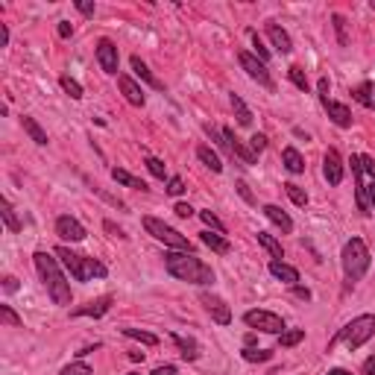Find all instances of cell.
I'll use <instances>...</instances> for the list:
<instances>
[{"instance_id":"obj_50","label":"cell","mask_w":375,"mask_h":375,"mask_svg":"<svg viewBox=\"0 0 375 375\" xmlns=\"http://www.w3.org/2000/svg\"><path fill=\"white\" fill-rule=\"evenodd\" d=\"M59 36H62V39H71V36H74V27H71L68 21H59Z\"/></svg>"},{"instance_id":"obj_60","label":"cell","mask_w":375,"mask_h":375,"mask_svg":"<svg viewBox=\"0 0 375 375\" xmlns=\"http://www.w3.org/2000/svg\"><path fill=\"white\" fill-rule=\"evenodd\" d=\"M129 375H138V372H129Z\"/></svg>"},{"instance_id":"obj_48","label":"cell","mask_w":375,"mask_h":375,"mask_svg":"<svg viewBox=\"0 0 375 375\" xmlns=\"http://www.w3.org/2000/svg\"><path fill=\"white\" fill-rule=\"evenodd\" d=\"M103 229H106V232H109L111 238H126V235H123V229H121V226H115V223H111V220H106V223H103Z\"/></svg>"},{"instance_id":"obj_29","label":"cell","mask_w":375,"mask_h":375,"mask_svg":"<svg viewBox=\"0 0 375 375\" xmlns=\"http://www.w3.org/2000/svg\"><path fill=\"white\" fill-rule=\"evenodd\" d=\"M0 208H4V211H0V214H4L6 229H9V232H21V220L15 217V208H12V203H9V200H4V203H0Z\"/></svg>"},{"instance_id":"obj_59","label":"cell","mask_w":375,"mask_h":375,"mask_svg":"<svg viewBox=\"0 0 375 375\" xmlns=\"http://www.w3.org/2000/svg\"><path fill=\"white\" fill-rule=\"evenodd\" d=\"M369 9H372V12H375V0H372V4H369Z\"/></svg>"},{"instance_id":"obj_43","label":"cell","mask_w":375,"mask_h":375,"mask_svg":"<svg viewBox=\"0 0 375 375\" xmlns=\"http://www.w3.org/2000/svg\"><path fill=\"white\" fill-rule=\"evenodd\" d=\"M250 150L258 156L261 150H267V135H261V132H255L252 138H250Z\"/></svg>"},{"instance_id":"obj_28","label":"cell","mask_w":375,"mask_h":375,"mask_svg":"<svg viewBox=\"0 0 375 375\" xmlns=\"http://www.w3.org/2000/svg\"><path fill=\"white\" fill-rule=\"evenodd\" d=\"M197 156H200L203 165H205V168H211L214 173H220V170H223V161H220V156H217L214 150H211V146H200Z\"/></svg>"},{"instance_id":"obj_31","label":"cell","mask_w":375,"mask_h":375,"mask_svg":"<svg viewBox=\"0 0 375 375\" xmlns=\"http://www.w3.org/2000/svg\"><path fill=\"white\" fill-rule=\"evenodd\" d=\"M240 355H243V361H250V364H264V361H270V357H273L270 349H252V346H247Z\"/></svg>"},{"instance_id":"obj_53","label":"cell","mask_w":375,"mask_h":375,"mask_svg":"<svg viewBox=\"0 0 375 375\" xmlns=\"http://www.w3.org/2000/svg\"><path fill=\"white\" fill-rule=\"evenodd\" d=\"M153 375H176V367H173V364H165V367L153 369Z\"/></svg>"},{"instance_id":"obj_41","label":"cell","mask_w":375,"mask_h":375,"mask_svg":"<svg viewBox=\"0 0 375 375\" xmlns=\"http://www.w3.org/2000/svg\"><path fill=\"white\" fill-rule=\"evenodd\" d=\"M200 217H203V223L208 226V229H214V232H220V235L226 232V226H223V223H220L214 214H211V211H200Z\"/></svg>"},{"instance_id":"obj_34","label":"cell","mask_w":375,"mask_h":375,"mask_svg":"<svg viewBox=\"0 0 375 375\" xmlns=\"http://www.w3.org/2000/svg\"><path fill=\"white\" fill-rule=\"evenodd\" d=\"M59 83H62L64 94H71V100H83V86H79V83H76L74 76H62Z\"/></svg>"},{"instance_id":"obj_47","label":"cell","mask_w":375,"mask_h":375,"mask_svg":"<svg viewBox=\"0 0 375 375\" xmlns=\"http://www.w3.org/2000/svg\"><path fill=\"white\" fill-rule=\"evenodd\" d=\"M361 165H364V173L372 179V182H375V161L369 158V156H361Z\"/></svg>"},{"instance_id":"obj_30","label":"cell","mask_w":375,"mask_h":375,"mask_svg":"<svg viewBox=\"0 0 375 375\" xmlns=\"http://www.w3.org/2000/svg\"><path fill=\"white\" fill-rule=\"evenodd\" d=\"M372 91H375V86H369V83H361L352 94H355V100L361 103V106H367V109H372L375 106V97H372Z\"/></svg>"},{"instance_id":"obj_4","label":"cell","mask_w":375,"mask_h":375,"mask_svg":"<svg viewBox=\"0 0 375 375\" xmlns=\"http://www.w3.org/2000/svg\"><path fill=\"white\" fill-rule=\"evenodd\" d=\"M340 261H343L346 285L355 287L367 275V270H369V250H367V243L361 238H349L343 243V255H340Z\"/></svg>"},{"instance_id":"obj_6","label":"cell","mask_w":375,"mask_h":375,"mask_svg":"<svg viewBox=\"0 0 375 375\" xmlns=\"http://www.w3.org/2000/svg\"><path fill=\"white\" fill-rule=\"evenodd\" d=\"M144 229L146 235H153L156 240H161L165 247L176 250V252H193L191 250V240L182 235V232H176L173 226H168L165 220H158V217H144Z\"/></svg>"},{"instance_id":"obj_56","label":"cell","mask_w":375,"mask_h":375,"mask_svg":"<svg viewBox=\"0 0 375 375\" xmlns=\"http://www.w3.org/2000/svg\"><path fill=\"white\" fill-rule=\"evenodd\" d=\"M367 200H369V208L375 211V182H372V185H367Z\"/></svg>"},{"instance_id":"obj_16","label":"cell","mask_w":375,"mask_h":375,"mask_svg":"<svg viewBox=\"0 0 375 375\" xmlns=\"http://www.w3.org/2000/svg\"><path fill=\"white\" fill-rule=\"evenodd\" d=\"M270 273H273L279 282L290 285V287H296V285H299V270H296V267H290V264H285V261H270Z\"/></svg>"},{"instance_id":"obj_22","label":"cell","mask_w":375,"mask_h":375,"mask_svg":"<svg viewBox=\"0 0 375 375\" xmlns=\"http://www.w3.org/2000/svg\"><path fill=\"white\" fill-rule=\"evenodd\" d=\"M173 343L179 346V352H182L185 361H197V357H200V346H197V340L182 337V334H173Z\"/></svg>"},{"instance_id":"obj_37","label":"cell","mask_w":375,"mask_h":375,"mask_svg":"<svg viewBox=\"0 0 375 375\" xmlns=\"http://www.w3.org/2000/svg\"><path fill=\"white\" fill-rule=\"evenodd\" d=\"M285 191H287V197L293 200V203H296V205H308V193L299 188V185H293V182H287L285 185Z\"/></svg>"},{"instance_id":"obj_38","label":"cell","mask_w":375,"mask_h":375,"mask_svg":"<svg viewBox=\"0 0 375 375\" xmlns=\"http://www.w3.org/2000/svg\"><path fill=\"white\" fill-rule=\"evenodd\" d=\"M59 375H91V367L86 364V361H74V364H68Z\"/></svg>"},{"instance_id":"obj_10","label":"cell","mask_w":375,"mask_h":375,"mask_svg":"<svg viewBox=\"0 0 375 375\" xmlns=\"http://www.w3.org/2000/svg\"><path fill=\"white\" fill-rule=\"evenodd\" d=\"M56 235H59L62 240L79 243V240H86V226L79 223L76 217H71V214H62V217L56 220Z\"/></svg>"},{"instance_id":"obj_51","label":"cell","mask_w":375,"mask_h":375,"mask_svg":"<svg viewBox=\"0 0 375 375\" xmlns=\"http://www.w3.org/2000/svg\"><path fill=\"white\" fill-rule=\"evenodd\" d=\"M4 290L6 293H15V290H18V279H15V275H6V279H4Z\"/></svg>"},{"instance_id":"obj_12","label":"cell","mask_w":375,"mask_h":375,"mask_svg":"<svg viewBox=\"0 0 375 375\" xmlns=\"http://www.w3.org/2000/svg\"><path fill=\"white\" fill-rule=\"evenodd\" d=\"M223 135H226V144H229V153L240 161V165H255L258 161V156L250 150L247 144H243L238 135H235V129H223Z\"/></svg>"},{"instance_id":"obj_15","label":"cell","mask_w":375,"mask_h":375,"mask_svg":"<svg viewBox=\"0 0 375 375\" xmlns=\"http://www.w3.org/2000/svg\"><path fill=\"white\" fill-rule=\"evenodd\" d=\"M111 296H100V299H94V302H88V305H79V308H74V317H103V314H109V308H111Z\"/></svg>"},{"instance_id":"obj_9","label":"cell","mask_w":375,"mask_h":375,"mask_svg":"<svg viewBox=\"0 0 375 375\" xmlns=\"http://www.w3.org/2000/svg\"><path fill=\"white\" fill-rule=\"evenodd\" d=\"M200 302H203V308L211 314V320H214L217 325H229V322H232V308L226 305L220 296H214V293L203 290V293H200Z\"/></svg>"},{"instance_id":"obj_57","label":"cell","mask_w":375,"mask_h":375,"mask_svg":"<svg viewBox=\"0 0 375 375\" xmlns=\"http://www.w3.org/2000/svg\"><path fill=\"white\" fill-rule=\"evenodd\" d=\"M293 290H296L299 299H311V290H308V287H293Z\"/></svg>"},{"instance_id":"obj_49","label":"cell","mask_w":375,"mask_h":375,"mask_svg":"<svg viewBox=\"0 0 375 375\" xmlns=\"http://www.w3.org/2000/svg\"><path fill=\"white\" fill-rule=\"evenodd\" d=\"M238 193H240V197L247 200V203H255V197H252V191H250V185H247V182H238Z\"/></svg>"},{"instance_id":"obj_58","label":"cell","mask_w":375,"mask_h":375,"mask_svg":"<svg viewBox=\"0 0 375 375\" xmlns=\"http://www.w3.org/2000/svg\"><path fill=\"white\" fill-rule=\"evenodd\" d=\"M329 375H352V372H349V369H340V367H337V369H332Z\"/></svg>"},{"instance_id":"obj_42","label":"cell","mask_w":375,"mask_h":375,"mask_svg":"<svg viewBox=\"0 0 375 375\" xmlns=\"http://www.w3.org/2000/svg\"><path fill=\"white\" fill-rule=\"evenodd\" d=\"M252 47H255V53H258V59H261V62H264V64H267V62H270V50H267V47H264V41H261V39H258V32H252Z\"/></svg>"},{"instance_id":"obj_26","label":"cell","mask_w":375,"mask_h":375,"mask_svg":"<svg viewBox=\"0 0 375 375\" xmlns=\"http://www.w3.org/2000/svg\"><path fill=\"white\" fill-rule=\"evenodd\" d=\"M229 103H232V109H235L238 123H240V126H250V123H252V111H250V106L243 103L238 94H232V97H229Z\"/></svg>"},{"instance_id":"obj_52","label":"cell","mask_w":375,"mask_h":375,"mask_svg":"<svg viewBox=\"0 0 375 375\" xmlns=\"http://www.w3.org/2000/svg\"><path fill=\"white\" fill-rule=\"evenodd\" d=\"M361 372H364V375H375V355H372V357H367L364 367H361Z\"/></svg>"},{"instance_id":"obj_32","label":"cell","mask_w":375,"mask_h":375,"mask_svg":"<svg viewBox=\"0 0 375 375\" xmlns=\"http://www.w3.org/2000/svg\"><path fill=\"white\" fill-rule=\"evenodd\" d=\"M302 340H305V332H302V329H287V332H282V334H279V346L290 349V346L302 343Z\"/></svg>"},{"instance_id":"obj_40","label":"cell","mask_w":375,"mask_h":375,"mask_svg":"<svg viewBox=\"0 0 375 375\" xmlns=\"http://www.w3.org/2000/svg\"><path fill=\"white\" fill-rule=\"evenodd\" d=\"M332 24H334V29H337L340 44H349V36H346V18H343V15H332Z\"/></svg>"},{"instance_id":"obj_24","label":"cell","mask_w":375,"mask_h":375,"mask_svg":"<svg viewBox=\"0 0 375 375\" xmlns=\"http://www.w3.org/2000/svg\"><path fill=\"white\" fill-rule=\"evenodd\" d=\"M111 179H115L118 185H126V188H135V191H150V188H146V182H144V179H135L132 173H126V170H121V168H115V170H111Z\"/></svg>"},{"instance_id":"obj_14","label":"cell","mask_w":375,"mask_h":375,"mask_svg":"<svg viewBox=\"0 0 375 375\" xmlns=\"http://www.w3.org/2000/svg\"><path fill=\"white\" fill-rule=\"evenodd\" d=\"M322 176L329 185H340L343 182V161H340V153L337 150H329L322 158Z\"/></svg>"},{"instance_id":"obj_45","label":"cell","mask_w":375,"mask_h":375,"mask_svg":"<svg viewBox=\"0 0 375 375\" xmlns=\"http://www.w3.org/2000/svg\"><path fill=\"white\" fill-rule=\"evenodd\" d=\"M91 191H94V193H100V197H103V200H109V203H111V205H115V208H121V211H126V203H121L118 197H109V193H106L103 188H97V185H94Z\"/></svg>"},{"instance_id":"obj_54","label":"cell","mask_w":375,"mask_h":375,"mask_svg":"<svg viewBox=\"0 0 375 375\" xmlns=\"http://www.w3.org/2000/svg\"><path fill=\"white\" fill-rule=\"evenodd\" d=\"M76 9L83 15H94V4H83V0H76Z\"/></svg>"},{"instance_id":"obj_5","label":"cell","mask_w":375,"mask_h":375,"mask_svg":"<svg viewBox=\"0 0 375 375\" xmlns=\"http://www.w3.org/2000/svg\"><path fill=\"white\" fill-rule=\"evenodd\" d=\"M369 337H375V314H361V317H355L352 322H346L343 329L337 332L334 343H343L349 352H355V349H361Z\"/></svg>"},{"instance_id":"obj_13","label":"cell","mask_w":375,"mask_h":375,"mask_svg":"<svg viewBox=\"0 0 375 375\" xmlns=\"http://www.w3.org/2000/svg\"><path fill=\"white\" fill-rule=\"evenodd\" d=\"M320 103H322L325 115L332 118L334 126H340V129H349V126H352V111H349V106L332 100V97H325V100H320Z\"/></svg>"},{"instance_id":"obj_8","label":"cell","mask_w":375,"mask_h":375,"mask_svg":"<svg viewBox=\"0 0 375 375\" xmlns=\"http://www.w3.org/2000/svg\"><path fill=\"white\" fill-rule=\"evenodd\" d=\"M238 62H240V68L250 74V79H255L261 88H267V91L275 88V86H273V76H270V71H267V64L261 62L258 56H252V53H238Z\"/></svg>"},{"instance_id":"obj_20","label":"cell","mask_w":375,"mask_h":375,"mask_svg":"<svg viewBox=\"0 0 375 375\" xmlns=\"http://www.w3.org/2000/svg\"><path fill=\"white\" fill-rule=\"evenodd\" d=\"M200 240L205 243V247L211 250V252H217V255H226V252H229L232 247H229V240H226L220 232H200Z\"/></svg>"},{"instance_id":"obj_23","label":"cell","mask_w":375,"mask_h":375,"mask_svg":"<svg viewBox=\"0 0 375 375\" xmlns=\"http://www.w3.org/2000/svg\"><path fill=\"white\" fill-rule=\"evenodd\" d=\"M132 71H135V76H141V79H144V83L150 86V88H156V91H161V88H165V86H161L158 79L153 76V71H150V68H146V64L141 62V56H132Z\"/></svg>"},{"instance_id":"obj_1","label":"cell","mask_w":375,"mask_h":375,"mask_svg":"<svg viewBox=\"0 0 375 375\" xmlns=\"http://www.w3.org/2000/svg\"><path fill=\"white\" fill-rule=\"evenodd\" d=\"M32 261H36V270L41 275L47 293H50V299L56 305H62V308H68L71 299H74V293H71V282L64 279V273L59 267V258L50 255V252H36V255H32Z\"/></svg>"},{"instance_id":"obj_7","label":"cell","mask_w":375,"mask_h":375,"mask_svg":"<svg viewBox=\"0 0 375 375\" xmlns=\"http://www.w3.org/2000/svg\"><path fill=\"white\" fill-rule=\"evenodd\" d=\"M243 322L250 325V329H255V332H264V334H282V332H287L285 329V320L279 317V314H273V311H247L243 314Z\"/></svg>"},{"instance_id":"obj_39","label":"cell","mask_w":375,"mask_h":375,"mask_svg":"<svg viewBox=\"0 0 375 375\" xmlns=\"http://www.w3.org/2000/svg\"><path fill=\"white\" fill-rule=\"evenodd\" d=\"M0 317H4L6 325H15V329H21V325H24V320H21L18 314H15L9 305H0Z\"/></svg>"},{"instance_id":"obj_55","label":"cell","mask_w":375,"mask_h":375,"mask_svg":"<svg viewBox=\"0 0 375 375\" xmlns=\"http://www.w3.org/2000/svg\"><path fill=\"white\" fill-rule=\"evenodd\" d=\"M9 44V29H6V24H0V47H6Z\"/></svg>"},{"instance_id":"obj_46","label":"cell","mask_w":375,"mask_h":375,"mask_svg":"<svg viewBox=\"0 0 375 375\" xmlns=\"http://www.w3.org/2000/svg\"><path fill=\"white\" fill-rule=\"evenodd\" d=\"M173 211H176V214H179V217H182V220L193 217V208H191L188 203H176V208H173Z\"/></svg>"},{"instance_id":"obj_17","label":"cell","mask_w":375,"mask_h":375,"mask_svg":"<svg viewBox=\"0 0 375 375\" xmlns=\"http://www.w3.org/2000/svg\"><path fill=\"white\" fill-rule=\"evenodd\" d=\"M118 86H121V91H123V97H126V103H132V106H144L146 103V97H144V91L135 86V79L132 76H118Z\"/></svg>"},{"instance_id":"obj_21","label":"cell","mask_w":375,"mask_h":375,"mask_svg":"<svg viewBox=\"0 0 375 375\" xmlns=\"http://www.w3.org/2000/svg\"><path fill=\"white\" fill-rule=\"evenodd\" d=\"M282 165H285L290 173H305V158L299 156L296 146H285V153H282Z\"/></svg>"},{"instance_id":"obj_36","label":"cell","mask_w":375,"mask_h":375,"mask_svg":"<svg viewBox=\"0 0 375 375\" xmlns=\"http://www.w3.org/2000/svg\"><path fill=\"white\" fill-rule=\"evenodd\" d=\"M146 170H150L156 179H165V176H168V170H165V161H161V158H156V156H146Z\"/></svg>"},{"instance_id":"obj_27","label":"cell","mask_w":375,"mask_h":375,"mask_svg":"<svg viewBox=\"0 0 375 375\" xmlns=\"http://www.w3.org/2000/svg\"><path fill=\"white\" fill-rule=\"evenodd\" d=\"M258 243H261V247H264L275 261H282L285 258V252H282V243L279 240H275L273 235H267V232H258Z\"/></svg>"},{"instance_id":"obj_3","label":"cell","mask_w":375,"mask_h":375,"mask_svg":"<svg viewBox=\"0 0 375 375\" xmlns=\"http://www.w3.org/2000/svg\"><path fill=\"white\" fill-rule=\"evenodd\" d=\"M56 258H59V264L71 273V279L74 282H91V279H106V264H100L97 258H88V255H79V252H74L71 247H56V252H53Z\"/></svg>"},{"instance_id":"obj_25","label":"cell","mask_w":375,"mask_h":375,"mask_svg":"<svg viewBox=\"0 0 375 375\" xmlns=\"http://www.w3.org/2000/svg\"><path fill=\"white\" fill-rule=\"evenodd\" d=\"M21 123H24V132H27L32 141H36L39 146H44V144H47V132L39 126V121H36V118H27V115H24V118H21Z\"/></svg>"},{"instance_id":"obj_19","label":"cell","mask_w":375,"mask_h":375,"mask_svg":"<svg viewBox=\"0 0 375 375\" xmlns=\"http://www.w3.org/2000/svg\"><path fill=\"white\" fill-rule=\"evenodd\" d=\"M264 214H267V220H270V223L279 226V229H282L285 235H290V232H293V220L287 217V211H282L279 205H273V203H270V205H264Z\"/></svg>"},{"instance_id":"obj_44","label":"cell","mask_w":375,"mask_h":375,"mask_svg":"<svg viewBox=\"0 0 375 375\" xmlns=\"http://www.w3.org/2000/svg\"><path fill=\"white\" fill-rule=\"evenodd\" d=\"M182 191H185V182H182V179H179V176H173L170 182H168V193H170V197H179V193H182Z\"/></svg>"},{"instance_id":"obj_35","label":"cell","mask_w":375,"mask_h":375,"mask_svg":"<svg viewBox=\"0 0 375 375\" xmlns=\"http://www.w3.org/2000/svg\"><path fill=\"white\" fill-rule=\"evenodd\" d=\"M287 76H290V83L296 86L299 91H308V76H305V71L299 68V64H290V71H287Z\"/></svg>"},{"instance_id":"obj_18","label":"cell","mask_w":375,"mask_h":375,"mask_svg":"<svg viewBox=\"0 0 375 375\" xmlns=\"http://www.w3.org/2000/svg\"><path fill=\"white\" fill-rule=\"evenodd\" d=\"M267 36H270V41H273V47H275V50H279V53H290L293 50V41H290V36H287V32L279 27V24H267Z\"/></svg>"},{"instance_id":"obj_11","label":"cell","mask_w":375,"mask_h":375,"mask_svg":"<svg viewBox=\"0 0 375 375\" xmlns=\"http://www.w3.org/2000/svg\"><path fill=\"white\" fill-rule=\"evenodd\" d=\"M97 62H100V68H103L106 74H111V76L118 74L121 56H118L115 41H109V39H100V41H97Z\"/></svg>"},{"instance_id":"obj_33","label":"cell","mask_w":375,"mask_h":375,"mask_svg":"<svg viewBox=\"0 0 375 375\" xmlns=\"http://www.w3.org/2000/svg\"><path fill=\"white\" fill-rule=\"evenodd\" d=\"M123 334H126L129 340H138V343H144V346H156V343H158V337H156V334L141 332V329H123Z\"/></svg>"},{"instance_id":"obj_2","label":"cell","mask_w":375,"mask_h":375,"mask_svg":"<svg viewBox=\"0 0 375 375\" xmlns=\"http://www.w3.org/2000/svg\"><path fill=\"white\" fill-rule=\"evenodd\" d=\"M165 267L173 279L188 282V285H211L214 282V270H211L203 258H197L193 252H168L165 255Z\"/></svg>"}]
</instances>
